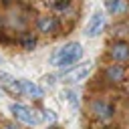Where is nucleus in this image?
Returning a JSON list of instances; mask_svg holds the SVG:
<instances>
[{"instance_id": "4468645a", "label": "nucleus", "mask_w": 129, "mask_h": 129, "mask_svg": "<svg viewBox=\"0 0 129 129\" xmlns=\"http://www.w3.org/2000/svg\"><path fill=\"white\" fill-rule=\"evenodd\" d=\"M62 97H64V99L71 103V107H73V109H77V107H79V99H77V93H75L73 89H64Z\"/></svg>"}, {"instance_id": "9d476101", "label": "nucleus", "mask_w": 129, "mask_h": 129, "mask_svg": "<svg viewBox=\"0 0 129 129\" xmlns=\"http://www.w3.org/2000/svg\"><path fill=\"white\" fill-rule=\"evenodd\" d=\"M105 75H107V79H109V81H115V83H119V81H123V77H125V71H123L119 64H111V67L105 71Z\"/></svg>"}, {"instance_id": "f257e3e1", "label": "nucleus", "mask_w": 129, "mask_h": 129, "mask_svg": "<svg viewBox=\"0 0 129 129\" xmlns=\"http://www.w3.org/2000/svg\"><path fill=\"white\" fill-rule=\"evenodd\" d=\"M81 56H83V46L79 42H67L54 50V54L50 56V64L67 69V67H73L75 62H79Z\"/></svg>"}, {"instance_id": "6e6552de", "label": "nucleus", "mask_w": 129, "mask_h": 129, "mask_svg": "<svg viewBox=\"0 0 129 129\" xmlns=\"http://www.w3.org/2000/svg\"><path fill=\"white\" fill-rule=\"evenodd\" d=\"M36 26H38V30L42 34H52V32L58 30V20L54 16H40L38 22H36Z\"/></svg>"}, {"instance_id": "0eeeda50", "label": "nucleus", "mask_w": 129, "mask_h": 129, "mask_svg": "<svg viewBox=\"0 0 129 129\" xmlns=\"http://www.w3.org/2000/svg\"><path fill=\"white\" fill-rule=\"evenodd\" d=\"M20 89H22V95H26V97H30V99H42V97H44L42 87H38V85L32 83V81L20 79Z\"/></svg>"}, {"instance_id": "1a4fd4ad", "label": "nucleus", "mask_w": 129, "mask_h": 129, "mask_svg": "<svg viewBox=\"0 0 129 129\" xmlns=\"http://www.w3.org/2000/svg\"><path fill=\"white\" fill-rule=\"evenodd\" d=\"M111 56H113L115 60H125V58H129V44H125V42H115V44L111 46Z\"/></svg>"}, {"instance_id": "2eb2a0df", "label": "nucleus", "mask_w": 129, "mask_h": 129, "mask_svg": "<svg viewBox=\"0 0 129 129\" xmlns=\"http://www.w3.org/2000/svg\"><path fill=\"white\" fill-rule=\"evenodd\" d=\"M4 129H16V127H14V125H6Z\"/></svg>"}, {"instance_id": "39448f33", "label": "nucleus", "mask_w": 129, "mask_h": 129, "mask_svg": "<svg viewBox=\"0 0 129 129\" xmlns=\"http://www.w3.org/2000/svg\"><path fill=\"white\" fill-rule=\"evenodd\" d=\"M103 26H105V14H103L101 10H97V12H93L91 18H89L87 28H85V34H87L89 38H95L97 34H101Z\"/></svg>"}, {"instance_id": "423d86ee", "label": "nucleus", "mask_w": 129, "mask_h": 129, "mask_svg": "<svg viewBox=\"0 0 129 129\" xmlns=\"http://www.w3.org/2000/svg\"><path fill=\"white\" fill-rule=\"evenodd\" d=\"M91 113L97 117V119H111L113 117V113H115V109H113V105L111 103H107V101H103V99H95V101H91Z\"/></svg>"}, {"instance_id": "f3484780", "label": "nucleus", "mask_w": 129, "mask_h": 129, "mask_svg": "<svg viewBox=\"0 0 129 129\" xmlns=\"http://www.w3.org/2000/svg\"><path fill=\"white\" fill-rule=\"evenodd\" d=\"M0 30H2V18H0Z\"/></svg>"}, {"instance_id": "20e7f679", "label": "nucleus", "mask_w": 129, "mask_h": 129, "mask_svg": "<svg viewBox=\"0 0 129 129\" xmlns=\"http://www.w3.org/2000/svg\"><path fill=\"white\" fill-rule=\"evenodd\" d=\"M0 89L12 97H20L22 95V89H20V79H14L12 75L0 71Z\"/></svg>"}, {"instance_id": "ddd939ff", "label": "nucleus", "mask_w": 129, "mask_h": 129, "mask_svg": "<svg viewBox=\"0 0 129 129\" xmlns=\"http://www.w3.org/2000/svg\"><path fill=\"white\" fill-rule=\"evenodd\" d=\"M50 8L56 10V12H64L69 6H71V0H48Z\"/></svg>"}, {"instance_id": "f03ea898", "label": "nucleus", "mask_w": 129, "mask_h": 129, "mask_svg": "<svg viewBox=\"0 0 129 129\" xmlns=\"http://www.w3.org/2000/svg\"><path fill=\"white\" fill-rule=\"evenodd\" d=\"M10 113L14 115L16 121H20L24 125H40L46 119L40 111H34V109H30L26 105H20V103H12L10 105Z\"/></svg>"}, {"instance_id": "9b49d317", "label": "nucleus", "mask_w": 129, "mask_h": 129, "mask_svg": "<svg viewBox=\"0 0 129 129\" xmlns=\"http://www.w3.org/2000/svg\"><path fill=\"white\" fill-rule=\"evenodd\" d=\"M125 6H127L125 0H107V10H109L111 14H119V12H123Z\"/></svg>"}, {"instance_id": "dca6fc26", "label": "nucleus", "mask_w": 129, "mask_h": 129, "mask_svg": "<svg viewBox=\"0 0 129 129\" xmlns=\"http://www.w3.org/2000/svg\"><path fill=\"white\" fill-rule=\"evenodd\" d=\"M0 64H4V56L2 54H0Z\"/></svg>"}, {"instance_id": "7ed1b4c3", "label": "nucleus", "mask_w": 129, "mask_h": 129, "mask_svg": "<svg viewBox=\"0 0 129 129\" xmlns=\"http://www.w3.org/2000/svg\"><path fill=\"white\" fill-rule=\"evenodd\" d=\"M91 71H93V60H85V62H81L79 67H75V69H71L69 73H64L62 81H64V83H81V81H85V79L91 75Z\"/></svg>"}, {"instance_id": "f8f14e48", "label": "nucleus", "mask_w": 129, "mask_h": 129, "mask_svg": "<svg viewBox=\"0 0 129 129\" xmlns=\"http://www.w3.org/2000/svg\"><path fill=\"white\" fill-rule=\"evenodd\" d=\"M20 44H22V48H26V50L34 48V44H36L34 34H32V32H22V34H20Z\"/></svg>"}]
</instances>
